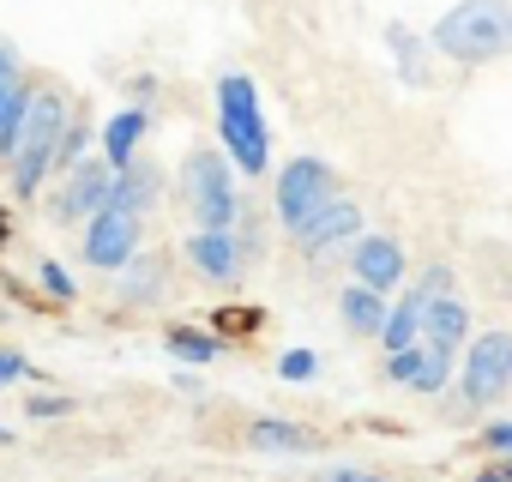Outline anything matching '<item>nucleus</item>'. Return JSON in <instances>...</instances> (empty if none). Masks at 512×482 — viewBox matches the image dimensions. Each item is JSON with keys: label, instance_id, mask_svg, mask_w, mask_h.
<instances>
[{"label": "nucleus", "instance_id": "obj_14", "mask_svg": "<svg viewBox=\"0 0 512 482\" xmlns=\"http://www.w3.org/2000/svg\"><path fill=\"white\" fill-rule=\"evenodd\" d=\"M145 127H151V109H139V103H127L121 115H109V127L97 133V145H103V163H109V169H127V163L139 157V139H145Z\"/></svg>", "mask_w": 512, "mask_h": 482}, {"label": "nucleus", "instance_id": "obj_25", "mask_svg": "<svg viewBox=\"0 0 512 482\" xmlns=\"http://www.w3.org/2000/svg\"><path fill=\"white\" fill-rule=\"evenodd\" d=\"M278 374H284V380H314V374H320V356H314V350H284Z\"/></svg>", "mask_w": 512, "mask_h": 482}, {"label": "nucleus", "instance_id": "obj_33", "mask_svg": "<svg viewBox=\"0 0 512 482\" xmlns=\"http://www.w3.org/2000/svg\"><path fill=\"white\" fill-rule=\"evenodd\" d=\"M7 440H13V434H7V428H0V446H7Z\"/></svg>", "mask_w": 512, "mask_h": 482}, {"label": "nucleus", "instance_id": "obj_31", "mask_svg": "<svg viewBox=\"0 0 512 482\" xmlns=\"http://www.w3.org/2000/svg\"><path fill=\"white\" fill-rule=\"evenodd\" d=\"M470 482H506V476H500V470H482V476H470Z\"/></svg>", "mask_w": 512, "mask_h": 482}, {"label": "nucleus", "instance_id": "obj_15", "mask_svg": "<svg viewBox=\"0 0 512 482\" xmlns=\"http://www.w3.org/2000/svg\"><path fill=\"white\" fill-rule=\"evenodd\" d=\"M157 193H163V175L151 169V163H127V169H115V193H109V205L115 211H133V217H145L151 205H157Z\"/></svg>", "mask_w": 512, "mask_h": 482}, {"label": "nucleus", "instance_id": "obj_12", "mask_svg": "<svg viewBox=\"0 0 512 482\" xmlns=\"http://www.w3.org/2000/svg\"><path fill=\"white\" fill-rule=\"evenodd\" d=\"M187 260H193V272H205L211 284H235L241 266H247L235 229H193V235H187Z\"/></svg>", "mask_w": 512, "mask_h": 482}, {"label": "nucleus", "instance_id": "obj_10", "mask_svg": "<svg viewBox=\"0 0 512 482\" xmlns=\"http://www.w3.org/2000/svg\"><path fill=\"white\" fill-rule=\"evenodd\" d=\"M362 241V211H356V199H326L302 229H296V248L302 254H332V248H356Z\"/></svg>", "mask_w": 512, "mask_h": 482}, {"label": "nucleus", "instance_id": "obj_22", "mask_svg": "<svg viewBox=\"0 0 512 482\" xmlns=\"http://www.w3.org/2000/svg\"><path fill=\"white\" fill-rule=\"evenodd\" d=\"M91 145H97V139H91V127H85V121H73V127L61 133V151H55V169H61V175H73V169L85 163V151H91Z\"/></svg>", "mask_w": 512, "mask_h": 482}, {"label": "nucleus", "instance_id": "obj_16", "mask_svg": "<svg viewBox=\"0 0 512 482\" xmlns=\"http://www.w3.org/2000/svg\"><path fill=\"white\" fill-rule=\"evenodd\" d=\"M470 338V308H464V296H440L434 308H428V320H422V344H434V350H458Z\"/></svg>", "mask_w": 512, "mask_h": 482}, {"label": "nucleus", "instance_id": "obj_29", "mask_svg": "<svg viewBox=\"0 0 512 482\" xmlns=\"http://www.w3.org/2000/svg\"><path fill=\"white\" fill-rule=\"evenodd\" d=\"M314 482H386V476H368V470H320Z\"/></svg>", "mask_w": 512, "mask_h": 482}, {"label": "nucleus", "instance_id": "obj_26", "mask_svg": "<svg viewBox=\"0 0 512 482\" xmlns=\"http://www.w3.org/2000/svg\"><path fill=\"white\" fill-rule=\"evenodd\" d=\"M476 446L494 452V458H512V422H488V428L476 434Z\"/></svg>", "mask_w": 512, "mask_h": 482}, {"label": "nucleus", "instance_id": "obj_21", "mask_svg": "<svg viewBox=\"0 0 512 482\" xmlns=\"http://www.w3.org/2000/svg\"><path fill=\"white\" fill-rule=\"evenodd\" d=\"M157 284H163V266H157V260H133L127 278H121V296H127V302H151Z\"/></svg>", "mask_w": 512, "mask_h": 482}, {"label": "nucleus", "instance_id": "obj_18", "mask_svg": "<svg viewBox=\"0 0 512 482\" xmlns=\"http://www.w3.org/2000/svg\"><path fill=\"white\" fill-rule=\"evenodd\" d=\"M247 446H260V452H314V434L290 416H260L247 428Z\"/></svg>", "mask_w": 512, "mask_h": 482}, {"label": "nucleus", "instance_id": "obj_9", "mask_svg": "<svg viewBox=\"0 0 512 482\" xmlns=\"http://www.w3.org/2000/svg\"><path fill=\"white\" fill-rule=\"evenodd\" d=\"M109 193H115V169L103 163V157H85L73 175H67V187L55 193V223H91L103 205H109Z\"/></svg>", "mask_w": 512, "mask_h": 482}, {"label": "nucleus", "instance_id": "obj_24", "mask_svg": "<svg viewBox=\"0 0 512 482\" xmlns=\"http://www.w3.org/2000/svg\"><path fill=\"white\" fill-rule=\"evenodd\" d=\"M37 278H43V290H49L55 302H73V296H79V290H73V272H67V266H55V260H43V272H37Z\"/></svg>", "mask_w": 512, "mask_h": 482}, {"label": "nucleus", "instance_id": "obj_32", "mask_svg": "<svg viewBox=\"0 0 512 482\" xmlns=\"http://www.w3.org/2000/svg\"><path fill=\"white\" fill-rule=\"evenodd\" d=\"M500 476H506V482H512V458H500Z\"/></svg>", "mask_w": 512, "mask_h": 482}, {"label": "nucleus", "instance_id": "obj_11", "mask_svg": "<svg viewBox=\"0 0 512 482\" xmlns=\"http://www.w3.org/2000/svg\"><path fill=\"white\" fill-rule=\"evenodd\" d=\"M404 266H410V260H404V248H398L392 235H362L356 248H350V272H356L362 290H380V296L398 290V284H404Z\"/></svg>", "mask_w": 512, "mask_h": 482}, {"label": "nucleus", "instance_id": "obj_20", "mask_svg": "<svg viewBox=\"0 0 512 482\" xmlns=\"http://www.w3.org/2000/svg\"><path fill=\"white\" fill-rule=\"evenodd\" d=\"M163 344H169V356L187 362V368H205V362L223 356V338H217V332H199V326H169Z\"/></svg>", "mask_w": 512, "mask_h": 482}, {"label": "nucleus", "instance_id": "obj_17", "mask_svg": "<svg viewBox=\"0 0 512 482\" xmlns=\"http://www.w3.org/2000/svg\"><path fill=\"white\" fill-rule=\"evenodd\" d=\"M338 314H344V326L356 332V338H380L386 332V296L380 290H362V284H350L344 296H338Z\"/></svg>", "mask_w": 512, "mask_h": 482}, {"label": "nucleus", "instance_id": "obj_23", "mask_svg": "<svg viewBox=\"0 0 512 482\" xmlns=\"http://www.w3.org/2000/svg\"><path fill=\"white\" fill-rule=\"evenodd\" d=\"M25 91V61H19V49L13 43H0V115H7V103Z\"/></svg>", "mask_w": 512, "mask_h": 482}, {"label": "nucleus", "instance_id": "obj_6", "mask_svg": "<svg viewBox=\"0 0 512 482\" xmlns=\"http://www.w3.org/2000/svg\"><path fill=\"white\" fill-rule=\"evenodd\" d=\"M512 392V332H482L470 350H464V386H458V404L464 410H482L494 398Z\"/></svg>", "mask_w": 512, "mask_h": 482}, {"label": "nucleus", "instance_id": "obj_5", "mask_svg": "<svg viewBox=\"0 0 512 482\" xmlns=\"http://www.w3.org/2000/svg\"><path fill=\"white\" fill-rule=\"evenodd\" d=\"M326 199H338V169L332 163H320V157H290L284 169H278V181H272V211H278V223L296 235Z\"/></svg>", "mask_w": 512, "mask_h": 482}, {"label": "nucleus", "instance_id": "obj_8", "mask_svg": "<svg viewBox=\"0 0 512 482\" xmlns=\"http://www.w3.org/2000/svg\"><path fill=\"white\" fill-rule=\"evenodd\" d=\"M440 296H452V266H428V272L416 278V290H404V296H398V308L386 314V332H380L386 356H398V350L422 344V320H428V308H434Z\"/></svg>", "mask_w": 512, "mask_h": 482}, {"label": "nucleus", "instance_id": "obj_1", "mask_svg": "<svg viewBox=\"0 0 512 482\" xmlns=\"http://www.w3.org/2000/svg\"><path fill=\"white\" fill-rule=\"evenodd\" d=\"M428 49H440L458 67H488L512 49V7L506 0H458L452 13H440Z\"/></svg>", "mask_w": 512, "mask_h": 482}, {"label": "nucleus", "instance_id": "obj_13", "mask_svg": "<svg viewBox=\"0 0 512 482\" xmlns=\"http://www.w3.org/2000/svg\"><path fill=\"white\" fill-rule=\"evenodd\" d=\"M386 380L392 386H410V392H440L452 380V356L434 350V344H410V350L386 356Z\"/></svg>", "mask_w": 512, "mask_h": 482}, {"label": "nucleus", "instance_id": "obj_4", "mask_svg": "<svg viewBox=\"0 0 512 482\" xmlns=\"http://www.w3.org/2000/svg\"><path fill=\"white\" fill-rule=\"evenodd\" d=\"M181 199H187V211H193L199 229H235V217H241L235 163L223 151H211V145L187 151V163H181Z\"/></svg>", "mask_w": 512, "mask_h": 482}, {"label": "nucleus", "instance_id": "obj_28", "mask_svg": "<svg viewBox=\"0 0 512 482\" xmlns=\"http://www.w3.org/2000/svg\"><path fill=\"white\" fill-rule=\"evenodd\" d=\"M73 398H31V416H67Z\"/></svg>", "mask_w": 512, "mask_h": 482}, {"label": "nucleus", "instance_id": "obj_27", "mask_svg": "<svg viewBox=\"0 0 512 482\" xmlns=\"http://www.w3.org/2000/svg\"><path fill=\"white\" fill-rule=\"evenodd\" d=\"M25 368H31V362H25L19 350H0V386H13V380H25Z\"/></svg>", "mask_w": 512, "mask_h": 482}, {"label": "nucleus", "instance_id": "obj_19", "mask_svg": "<svg viewBox=\"0 0 512 482\" xmlns=\"http://www.w3.org/2000/svg\"><path fill=\"white\" fill-rule=\"evenodd\" d=\"M386 49H392V61H398V79L404 85H428V43L410 31V25H386Z\"/></svg>", "mask_w": 512, "mask_h": 482}, {"label": "nucleus", "instance_id": "obj_30", "mask_svg": "<svg viewBox=\"0 0 512 482\" xmlns=\"http://www.w3.org/2000/svg\"><path fill=\"white\" fill-rule=\"evenodd\" d=\"M7 241H13V223H7V211H0V248H7Z\"/></svg>", "mask_w": 512, "mask_h": 482}, {"label": "nucleus", "instance_id": "obj_7", "mask_svg": "<svg viewBox=\"0 0 512 482\" xmlns=\"http://www.w3.org/2000/svg\"><path fill=\"white\" fill-rule=\"evenodd\" d=\"M139 235H145V223H139L133 211H115V205H103V211L85 223L79 260H85L91 272H127V266L139 260Z\"/></svg>", "mask_w": 512, "mask_h": 482}, {"label": "nucleus", "instance_id": "obj_3", "mask_svg": "<svg viewBox=\"0 0 512 482\" xmlns=\"http://www.w3.org/2000/svg\"><path fill=\"white\" fill-rule=\"evenodd\" d=\"M73 127V115H67V97L61 91H31V115H25V139H19V151H13V193L19 199H31V193H43V181H49V169H55V151H61V133Z\"/></svg>", "mask_w": 512, "mask_h": 482}, {"label": "nucleus", "instance_id": "obj_2", "mask_svg": "<svg viewBox=\"0 0 512 482\" xmlns=\"http://www.w3.org/2000/svg\"><path fill=\"white\" fill-rule=\"evenodd\" d=\"M217 133H223V157L241 175H266L272 163V127L260 109V85L247 73H223L217 79Z\"/></svg>", "mask_w": 512, "mask_h": 482}]
</instances>
